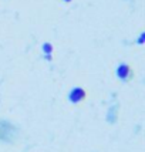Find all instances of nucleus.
<instances>
[{"label":"nucleus","mask_w":145,"mask_h":152,"mask_svg":"<svg viewBox=\"0 0 145 152\" xmlns=\"http://www.w3.org/2000/svg\"><path fill=\"white\" fill-rule=\"evenodd\" d=\"M118 113H119V105L118 104L110 107L108 111H107V117H105L107 122H108V124H115L117 119H118Z\"/></svg>","instance_id":"7ed1b4c3"},{"label":"nucleus","mask_w":145,"mask_h":152,"mask_svg":"<svg viewBox=\"0 0 145 152\" xmlns=\"http://www.w3.org/2000/svg\"><path fill=\"white\" fill-rule=\"evenodd\" d=\"M41 51H43V54H53V51H54L53 44H51V43H48V41L43 43V46H41Z\"/></svg>","instance_id":"20e7f679"},{"label":"nucleus","mask_w":145,"mask_h":152,"mask_svg":"<svg viewBox=\"0 0 145 152\" xmlns=\"http://www.w3.org/2000/svg\"><path fill=\"white\" fill-rule=\"evenodd\" d=\"M43 58L46 60V61H51V60H53V56H51V54H43Z\"/></svg>","instance_id":"423d86ee"},{"label":"nucleus","mask_w":145,"mask_h":152,"mask_svg":"<svg viewBox=\"0 0 145 152\" xmlns=\"http://www.w3.org/2000/svg\"><path fill=\"white\" fill-rule=\"evenodd\" d=\"M145 43V33L142 31V33L139 34V37H138V40H137V44H139V46H142Z\"/></svg>","instance_id":"39448f33"},{"label":"nucleus","mask_w":145,"mask_h":152,"mask_svg":"<svg viewBox=\"0 0 145 152\" xmlns=\"http://www.w3.org/2000/svg\"><path fill=\"white\" fill-rule=\"evenodd\" d=\"M63 1H64V3H71L72 0H63Z\"/></svg>","instance_id":"0eeeda50"},{"label":"nucleus","mask_w":145,"mask_h":152,"mask_svg":"<svg viewBox=\"0 0 145 152\" xmlns=\"http://www.w3.org/2000/svg\"><path fill=\"white\" fill-rule=\"evenodd\" d=\"M87 97V93L86 90L83 87H72L70 90V93L67 94V98L71 104H78L81 101H84Z\"/></svg>","instance_id":"f257e3e1"},{"label":"nucleus","mask_w":145,"mask_h":152,"mask_svg":"<svg viewBox=\"0 0 145 152\" xmlns=\"http://www.w3.org/2000/svg\"><path fill=\"white\" fill-rule=\"evenodd\" d=\"M115 75H117V78H118L119 81H122V83L130 81V80L132 78L131 67L128 66L127 63H121V64H118L117 70H115Z\"/></svg>","instance_id":"f03ea898"}]
</instances>
